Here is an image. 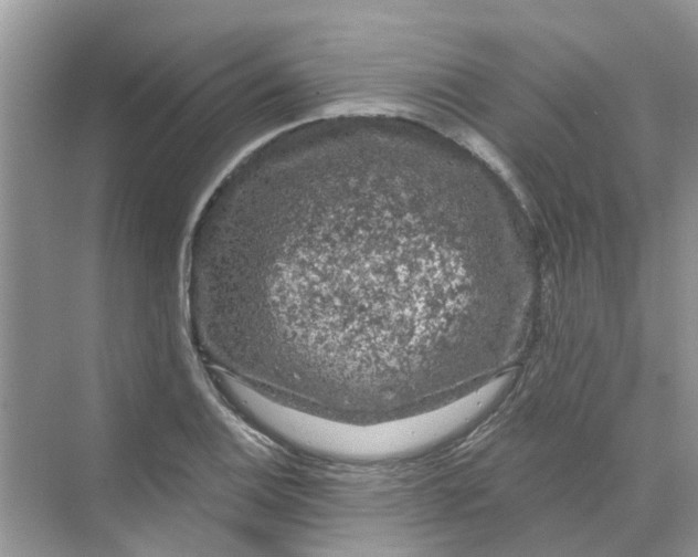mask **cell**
<instances>
[{
  "label": "cell",
  "mask_w": 698,
  "mask_h": 557,
  "mask_svg": "<svg viewBox=\"0 0 698 557\" xmlns=\"http://www.w3.org/2000/svg\"><path fill=\"white\" fill-rule=\"evenodd\" d=\"M388 154L279 161L215 213L190 296L221 366L283 402L376 420L440 385L445 334L488 299L493 270L459 252L419 256L402 230Z\"/></svg>",
  "instance_id": "cell-1"
}]
</instances>
